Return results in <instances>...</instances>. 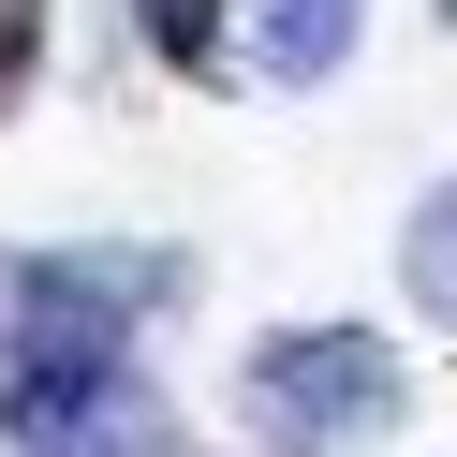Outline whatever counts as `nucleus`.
<instances>
[{
  "mask_svg": "<svg viewBox=\"0 0 457 457\" xmlns=\"http://www.w3.org/2000/svg\"><path fill=\"white\" fill-rule=\"evenodd\" d=\"M237 413L266 457H354L413 413V369H398L384 325H266L237 354Z\"/></svg>",
  "mask_w": 457,
  "mask_h": 457,
  "instance_id": "nucleus-1",
  "label": "nucleus"
},
{
  "mask_svg": "<svg viewBox=\"0 0 457 457\" xmlns=\"http://www.w3.org/2000/svg\"><path fill=\"white\" fill-rule=\"evenodd\" d=\"M192 266L148 237L119 251H0V354H148V325H178Z\"/></svg>",
  "mask_w": 457,
  "mask_h": 457,
  "instance_id": "nucleus-2",
  "label": "nucleus"
},
{
  "mask_svg": "<svg viewBox=\"0 0 457 457\" xmlns=\"http://www.w3.org/2000/svg\"><path fill=\"white\" fill-rule=\"evenodd\" d=\"M0 457H178L148 354H0Z\"/></svg>",
  "mask_w": 457,
  "mask_h": 457,
  "instance_id": "nucleus-3",
  "label": "nucleus"
},
{
  "mask_svg": "<svg viewBox=\"0 0 457 457\" xmlns=\"http://www.w3.org/2000/svg\"><path fill=\"white\" fill-rule=\"evenodd\" d=\"M354 30H369V0H237V45L266 89H325L354 60Z\"/></svg>",
  "mask_w": 457,
  "mask_h": 457,
  "instance_id": "nucleus-4",
  "label": "nucleus"
},
{
  "mask_svg": "<svg viewBox=\"0 0 457 457\" xmlns=\"http://www.w3.org/2000/svg\"><path fill=\"white\" fill-rule=\"evenodd\" d=\"M133 45H148L178 89H221V74H251V45H237V15H221V0H133Z\"/></svg>",
  "mask_w": 457,
  "mask_h": 457,
  "instance_id": "nucleus-5",
  "label": "nucleus"
},
{
  "mask_svg": "<svg viewBox=\"0 0 457 457\" xmlns=\"http://www.w3.org/2000/svg\"><path fill=\"white\" fill-rule=\"evenodd\" d=\"M398 280H413V295L457 325V192H428V207H413V251H398Z\"/></svg>",
  "mask_w": 457,
  "mask_h": 457,
  "instance_id": "nucleus-6",
  "label": "nucleus"
},
{
  "mask_svg": "<svg viewBox=\"0 0 457 457\" xmlns=\"http://www.w3.org/2000/svg\"><path fill=\"white\" fill-rule=\"evenodd\" d=\"M45 15L60 0H0V133L30 119V89H45Z\"/></svg>",
  "mask_w": 457,
  "mask_h": 457,
  "instance_id": "nucleus-7",
  "label": "nucleus"
},
{
  "mask_svg": "<svg viewBox=\"0 0 457 457\" xmlns=\"http://www.w3.org/2000/svg\"><path fill=\"white\" fill-rule=\"evenodd\" d=\"M428 15H443V30H457V0H428Z\"/></svg>",
  "mask_w": 457,
  "mask_h": 457,
  "instance_id": "nucleus-8",
  "label": "nucleus"
},
{
  "mask_svg": "<svg viewBox=\"0 0 457 457\" xmlns=\"http://www.w3.org/2000/svg\"><path fill=\"white\" fill-rule=\"evenodd\" d=\"M178 457H192V443H178Z\"/></svg>",
  "mask_w": 457,
  "mask_h": 457,
  "instance_id": "nucleus-9",
  "label": "nucleus"
}]
</instances>
